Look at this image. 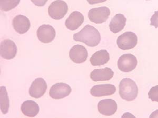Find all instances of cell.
Listing matches in <instances>:
<instances>
[{
  "label": "cell",
  "mask_w": 158,
  "mask_h": 118,
  "mask_svg": "<svg viewBox=\"0 0 158 118\" xmlns=\"http://www.w3.org/2000/svg\"><path fill=\"white\" fill-rule=\"evenodd\" d=\"M73 39L76 41L85 43L88 46H97L101 41L99 31L91 25H86L82 30L74 34Z\"/></svg>",
  "instance_id": "6da1fadb"
},
{
  "label": "cell",
  "mask_w": 158,
  "mask_h": 118,
  "mask_svg": "<svg viewBox=\"0 0 158 118\" xmlns=\"http://www.w3.org/2000/svg\"><path fill=\"white\" fill-rule=\"evenodd\" d=\"M119 95L127 101H132L138 95V88L135 82L131 79H123L119 84Z\"/></svg>",
  "instance_id": "7a4b0ae2"
},
{
  "label": "cell",
  "mask_w": 158,
  "mask_h": 118,
  "mask_svg": "<svg viewBox=\"0 0 158 118\" xmlns=\"http://www.w3.org/2000/svg\"><path fill=\"white\" fill-rule=\"evenodd\" d=\"M68 11L67 3L62 0H56L51 4L48 8V13L51 18L56 20L63 18Z\"/></svg>",
  "instance_id": "3957f363"
},
{
  "label": "cell",
  "mask_w": 158,
  "mask_h": 118,
  "mask_svg": "<svg viewBox=\"0 0 158 118\" xmlns=\"http://www.w3.org/2000/svg\"><path fill=\"white\" fill-rule=\"evenodd\" d=\"M117 45L122 50H129L135 48L138 43V37L134 33L127 32L118 36Z\"/></svg>",
  "instance_id": "277c9868"
},
{
  "label": "cell",
  "mask_w": 158,
  "mask_h": 118,
  "mask_svg": "<svg viewBox=\"0 0 158 118\" xmlns=\"http://www.w3.org/2000/svg\"><path fill=\"white\" fill-rule=\"evenodd\" d=\"M110 13L109 9L106 6L94 8L89 12V18L94 23L102 24L108 20Z\"/></svg>",
  "instance_id": "5b68a950"
},
{
  "label": "cell",
  "mask_w": 158,
  "mask_h": 118,
  "mask_svg": "<svg viewBox=\"0 0 158 118\" xmlns=\"http://www.w3.org/2000/svg\"><path fill=\"white\" fill-rule=\"evenodd\" d=\"M137 58L132 54H124L118 61V67L121 72L128 73L132 71L137 67Z\"/></svg>",
  "instance_id": "8992f818"
},
{
  "label": "cell",
  "mask_w": 158,
  "mask_h": 118,
  "mask_svg": "<svg viewBox=\"0 0 158 118\" xmlns=\"http://www.w3.org/2000/svg\"><path fill=\"white\" fill-rule=\"evenodd\" d=\"M71 91V88L69 85L63 82H60L53 85L51 87L49 95L54 99H61L68 96Z\"/></svg>",
  "instance_id": "52a82bcc"
},
{
  "label": "cell",
  "mask_w": 158,
  "mask_h": 118,
  "mask_svg": "<svg viewBox=\"0 0 158 118\" xmlns=\"http://www.w3.org/2000/svg\"><path fill=\"white\" fill-rule=\"evenodd\" d=\"M36 34L40 42L47 44L54 40L56 32L54 27L51 25L43 24L38 28Z\"/></svg>",
  "instance_id": "ba28073f"
},
{
  "label": "cell",
  "mask_w": 158,
  "mask_h": 118,
  "mask_svg": "<svg viewBox=\"0 0 158 118\" xmlns=\"http://www.w3.org/2000/svg\"><path fill=\"white\" fill-rule=\"evenodd\" d=\"M17 53L16 45L11 39L4 40L1 43L0 54L4 59L10 60L15 57Z\"/></svg>",
  "instance_id": "9c48e42d"
},
{
  "label": "cell",
  "mask_w": 158,
  "mask_h": 118,
  "mask_svg": "<svg viewBox=\"0 0 158 118\" xmlns=\"http://www.w3.org/2000/svg\"><path fill=\"white\" fill-rule=\"evenodd\" d=\"M47 82L44 79L38 78L33 81L29 88V95L34 98H40L44 95L47 91Z\"/></svg>",
  "instance_id": "30bf717a"
},
{
  "label": "cell",
  "mask_w": 158,
  "mask_h": 118,
  "mask_svg": "<svg viewBox=\"0 0 158 118\" xmlns=\"http://www.w3.org/2000/svg\"><path fill=\"white\" fill-rule=\"evenodd\" d=\"M69 56L73 63L81 64L85 63L86 61L88 53L85 46L81 45H76L70 49Z\"/></svg>",
  "instance_id": "8fae6325"
},
{
  "label": "cell",
  "mask_w": 158,
  "mask_h": 118,
  "mask_svg": "<svg viewBox=\"0 0 158 118\" xmlns=\"http://www.w3.org/2000/svg\"><path fill=\"white\" fill-rule=\"evenodd\" d=\"M118 106L114 100L111 99L101 100L98 104V109L101 115L110 116L114 115L117 110Z\"/></svg>",
  "instance_id": "7c38bea8"
},
{
  "label": "cell",
  "mask_w": 158,
  "mask_h": 118,
  "mask_svg": "<svg viewBox=\"0 0 158 118\" xmlns=\"http://www.w3.org/2000/svg\"><path fill=\"white\" fill-rule=\"evenodd\" d=\"M115 91L116 88L113 85H98L92 87L90 93L94 97H101L113 95Z\"/></svg>",
  "instance_id": "4fadbf2b"
},
{
  "label": "cell",
  "mask_w": 158,
  "mask_h": 118,
  "mask_svg": "<svg viewBox=\"0 0 158 118\" xmlns=\"http://www.w3.org/2000/svg\"><path fill=\"white\" fill-rule=\"evenodd\" d=\"M12 25L15 30L18 33L25 34L30 28V21L27 17L22 15H18L13 18Z\"/></svg>",
  "instance_id": "5bb4252c"
},
{
  "label": "cell",
  "mask_w": 158,
  "mask_h": 118,
  "mask_svg": "<svg viewBox=\"0 0 158 118\" xmlns=\"http://www.w3.org/2000/svg\"><path fill=\"white\" fill-rule=\"evenodd\" d=\"M84 16L81 13L74 11L71 13L65 21V26L70 30H77L84 22Z\"/></svg>",
  "instance_id": "9a60e30c"
},
{
  "label": "cell",
  "mask_w": 158,
  "mask_h": 118,
  "mask_svg": "<svg viewBox=\"0 0 158 118\" xmlns=\"http://www.w3.org/2000/svg\"><path fill=\"white\" fill-rule=\"evenodd\" d=\"M114 75V72L111 68H106L94 69L91 73L90 78L94 81H108L111 79Z\"/></svg>",
  "instance_id": "2e32d148"
},
{
  "label": "cell",
  "mask_w": 158,
  "mask_h": 118,
  "mask_svg": "<svg viewBox=\"0 0 158 118\" xmlns=\"http://www.w3.org/2000/svg\"><path fill=\"white\" fill-rule=\"evenodd\" d=\"M126 17L122 14H117L113 17L109 24L110 30L114 34L120 32L124 29L126 23Z\"/></svg>",
  "instance_id": "e0dca14e"
},
{
  "label": "cell",
  "mask_w": 158,
  "mask_h": 118,
  "mask_svg": "<svg viewBox=\"0 0 158 118\" xmlns=\"http://www.w3.org/2000/svg\"><path fill=\"white\" fill-rule=\"evenodd\" d=\"M110 55L106 50H101L95 52L90 58V63L94 66H101L108 63L109 61Z\"/></svg>",
  "instance_id": "ac0fdd59"
},
{
  "label": "cell",
  "mask_w": 158,
  "mask_h": 118,
  "mask_svg": "<svg viewBox=\"0 0 158 118\" xmlns=\"http://www.w3.org/2000/svg\"><path fill=\"white\" fill-rule=\"evenodd\" d=\"M22 112L29 117H34L39 112L40 108L37 103L32 100L25 101L22 104Z\"/></svg>",
  "instance_id": "d6986e66"
},
{
  "label": "cell",
  "mask_w": 158,
  "mask_h": 118,
  "mask_svg": "<svg viewBox=\"0 0 158 118\" xmlns=\"http://www.w3.org/2000/svg\"><path fill=\"white\" fill-rule=\"evenodd\" d=\"M0 107L1 111L4 115L7 113L10 107L9 98L4 86H1L0 88Z\"/></svg>",
  "instance_id": "ffe728a7"
},
{
  "label": "cell",
  "mask_w": 158,
  "mask_h": 118,
  "mask_svg": "<svg viewBox=\"0 0 158 118\" xmlns=\"http://www.w3.org/2000/svg\"><path fill=\"white\" fill-rule=\"evenodd\" d=\"M21 0H0V7L1 11L7 12L13 9L18 6Z\"/></svg>",
  "instance_id": "44dd1931"
},
{
  "label": "cell",
  "mask_w": 158,
  "mask_h": 118,
  "mask_svg": "<svg viewBox=\"0 0 158 118\" xmlns=\"http://www.w3.org/2000/svg\"><path fill=\"white\" fill-rule=\"evenodd\" d=\"M148 96L152 101L158 102V86L152 87L149 91Z\"/></svg>",
  "instance_id": "7402d4cb"
},
{
  "label": "cell",
  "mask_w": 158,
  "mask_h": 118,
  "mask_svg": "<svg viewBox=\"0 0 158 118\" xmlns=\"http://www.w3.org/2000/svg\"><path fill=\"white\" fill-rule=\"evenodd\" d=\"M150 25L155 26V28L158 27V11L155 12L154 14L151 17Z\"/></svg>",
  "instance_id": "603a6c76"
},
{
  "label": "cell",
  "mask_w": 158,
  "mask_h": 118,
  "mask_svg": "<svg viewBox=\"0 0 158 118\" xmlns=\"http://www.w3.org/2000/svg\"><path fill=\"white\" fill-rule=\"evenodd\" d=\"M34 5L38 6H43L47 3L48 0H31Z\"/></svg>",
  "instance_id": "cb8c5ba5"
},
{
  "label": "cell",
  "mask_w": 158,
  "mask_h": 118,
  "mask_svg": "<svg viewBox=\"0 0 158 118\" xmlns=\"http://www.w3.org/2000/svg\"><path fill=\"white\" fill-rule=\"evenodd\" d=\"M106 1L107 0H87V1H88L89 3L91 4V5L103 3V2H106Z\"/></svg>",
  "instance_id": "d4e9b609"
},
{
  "label": "cell",
  "mask_w": 158,
  "mask_h": 118,
  "mask_svg": "<svg viewBox=\"0 0 158 118\" xmlns=\"http://www.w3.org/2000/svg\"><path fill=\"white\" fill-rule=\"evenodd\" d=\"M150 117V118H158V110L155 111L154 112H153Z\"/></svg>",
  "instance_id": "484cf974"
},
{
  "label": "cell",
  "mask_w": 158,
  "mask_h": 118,
  "mask_svg": "<svg viewBox=\"0 0 158 118\" xmlns=\"http://www.w3.org/2000/svg\"><path fill=\"white\" fill-rule=\"evenodd\" d=\"M147 1H149V0H147Z\"/></svg>",
  "instance_id": "4316f807"
}]
</instances>
